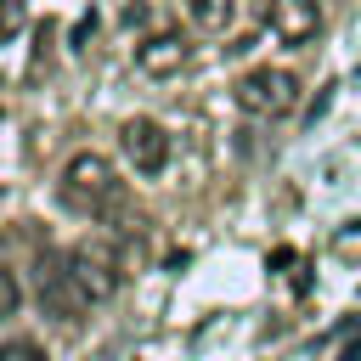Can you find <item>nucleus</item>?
Returning a JSON list of instances; mask_svg holds the SVG:
<instances>
[{
  "instance_id": "2",
  "label": "nucleus",
  "mask_w": 361,
  "mask_h": 361,
  "mask_svg": "<svg viewBox=\"0 0 361 361\" xmlns=\"http://www.w3.org/2000/svg\"><path fill=\"white\" fill-rule=\"evenodd\" d=\"M231 90H237V107H243L248 118H282V113H293V102H299V79H293L288 68H248Z\"/></svg>"
},
{
  "instance_id": "1",
  "label": "nucleus",
  "mask_w": 361,
  "mask_h": 361,
  "mask_svg": "<svg viewBox=\"0 0 361 361\" xmlns=\"http://www.w3.org/2000/svg\"><path fill=\"white\" fill-rule=\"evenodd\" d=\"M56 197H62V209H73L85 220H113L124 209V180L102 152H73L56 175Z\"/></svg>"
},
{
  "instance_id": "5",
  "label": "nucleus",
  "mask_w": 361,
  "mask_h": 361,
  "mask_svg": "<svg viewBox=\"0 0 361 361\" xmlns=\"http://www.w3.org/2000/svg\"><path fill=\"white\" fill-rule=\"evenodd\" d=\"M118 147L135 164V175H164V164H169V130L158 118H124Z\"/></svg>"
},
{
  "instance_id": "8",
  "label": "nucleus",
  "mask_w": 361,
  "mask_h": 361,
  "mask_svg": "<svg viewBox=\"0 0 361 361\" xmlns=\"http://www.w3.org/2000/svg\"><path fill=\"white\" fill-rule=\"evenodd\" d=\"M186 17H192V28H203V34H226L231 17H237V0H186Z\"/></svg>"
},
{
  "instance_id": "9",
  "label": "nucleus",
  "mask_w": 361,
  "mask_h": 361,
  "mask_svg": "<svg viewBox=\"0 0 361 361\" xmlns=\"http://www.w3.org/2000/svg\"><path fill=\"white\" fill-rule=\"evenodd\" d=\"M0 361H45V350L34 338H11V344H0Z\"/></svg>"
},
{
  "instance_id": "12",
  "label": "nucleus",
  "mask_w": 361,
  "mask_h": 361,
  "mask_svg": "<svg viewBox=\"0 0 361 361\" xmlns=\"http://www.w3.org/2000/svg\"><path fill=\"white\" fill-rule=\"evenodd\" d=\"M17 299H23V293H17L11 271H0V316H11V310H17Z\"/></svg>"
},
{
  "instance_id": "13",
  "label": "nucleus",
  "mask_w": 361,
  "mask_h": 361,
  "mask_svg": "<svg viewBox=\"0 0 361 361\" xmlns=\"http://www.w3.org/2000/svg\"><path fill=\"white\" fill-rule=\"evenodd\" d=\"M90 34H96V17H79V28H73V45L85 51V39H90Z\"/></svg>"
},
{
  "instance_id": "7",
  "label": "nucleus",
  "mask_w": 361,
  "mask_h": 361,
  "mask_svg": "<svg viewBox=\"0 0 361 361\" xmlns=\"http://www.w3.org/2000/svg\"><path fill=\"white\" fill-rule=\"evenodd\" d=\"M265 23L282 45H310L322 34V6L316 0H271L265 6Z\"/></svg>"
},
{
  "instance_id": "3",
  "label": "nucleus",
  "mask_w": 361,
  "mask_h": 361,
  "mask_svg": "<svg viewBox=\"0 0 361 361\" xmlns=\"http://www.w3.org/2000/svg\"><path fill=\"white\" fill-rule=\"evenodd\" d=\"M39 305H45L51 316H62V322H79V316L96 305V299L79 288L68 254H45V259H39Z\"/></svg>"
},
{
  "instance_id": "6",
  "label": "nucleus",
  "mask_w": 361,
  "mask_h": 361,
  "mask_svg": "<svg viewBox=\"0 0 361 361\" xmlns=\"http://www.w3.org/2000/svg\"><path fill=\"white\" fill-rule=\"evenodd\" d=\"M186 62H192V45H186V34H175V28H158V34H147V39L135 45V68L152 73V79H175Z\"/></svg>"
},
{
  "instance_id": "4",
  "label": "nucleus",
  "mask_w": 361,
  "mask_h": 361,
  "mask_svg": "<svg viewBox=\"0 0 361 361\" xmlns=\"http://www.w3.org/2000/svg\"><path fill=\"white\" fill-rule=\"evenodd\" d=\"M68 265H73L79 288H85L96 305H102V299H113V293H118V282H124L118 254H113L107 243H73V248H68Z\"/></svg>"
},
{
  "instance_id": "10",
  "label": "nucleus",
  "mask_w": 361,
  "mask_h": 361,
  "mask_svg": "<svg viewBox=\"0 0 361 361\" xmlns=\"http://www.w3.org/2000/svg\"><path fill=\"white\" fill-rule=\"evenodd\" d=\"M23 28V0H0V39H11Z\"/></svg>"
},
{
  "instance_id": "11",
  "label": "nucleus",
  "mask_w": 361,
  "mask_h": 361,
  "mask_svg": "<svg viewBox=\"0 0 361 361\" xmlns=\"http://www.w3.org/2000/svg\"><path fill=\"white\" fill-rule=\"evenodd\" d=\"M333 254H361V220H355L350 231H338V237H333Z\"/></svg>"
},
{
  "instance_id": "14",
  "label": "nucleus",
  "mask_w": 361,
  "mask_h": 361,
  "mask_svg": "<svg viewBox=\"0 0 361 361\" xmlns=\"http://www.w3.org/2000/svg\"><path fill=\"white\" fill-rule=\"evenodd\" d=\"M338 361H361V338H355V344H350V350H344Z\"/></svg>"
}]
</instances>
